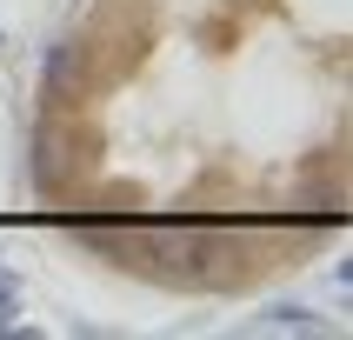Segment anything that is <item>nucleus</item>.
Instances as JSON below:
<instances>
[{"mask_svg":"<svg viewBox=\"0 0 353 340\" xmlns=\"http://www.w3.org/2000/svg\"><path fill=\"white\" fill-rule=\"evenodd\" d=\"M87 134V127H74V120H47L34 134V187L40 194H67V180H74V160L80 154H67L74 140Z\"/></svg>","mask_w":353,"mask_h":340,"instance_id":"f257e3e1","label":"nucleus"},{"mask_svg":"<svg viewBox=\"0 0 353 340\" xmlns=\"http://www.w3.org/2000/svg\"><path fill=\"white\" fill-rule=\"evenodd\" d=\"M74 60H80V47H74V40L47 47V67H40V80H47V100H60L67 87H74Z\"/></svg>","mask_w":353,"mask_h":340,"instance_id":"f03ea898","label":"nucleus"},{"mask_svg":"<svg viewBox=\"0 0 353 340\" xmlns=\"http://www.w3.org/2000/svg\"><path fill=\"white\" fill-rule=\"evenodd\" d=\"M14 314H20V280L7 274V267H0V327H7Z\"/></svg>","mask_w":353,"mask_h":340,"instance_id":"7ed1b4c3","label":"nucleus"},{"mask_svg":"<svg viewBox=\"0 0 353 340\" xmlns=\"http://www.w3.org/2000/svg\"><path fill=\"white\" fill-rule=\"evenodd\" d=\"M267 327H314V320L300 314V307H274V314H267Z\"/></svg>","mask_w":353,"mask_h":340,"instance_id":"20e7f679","label":"nucleus"}]
</instances>
